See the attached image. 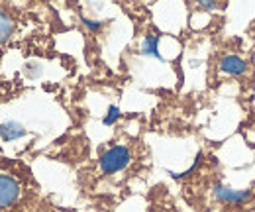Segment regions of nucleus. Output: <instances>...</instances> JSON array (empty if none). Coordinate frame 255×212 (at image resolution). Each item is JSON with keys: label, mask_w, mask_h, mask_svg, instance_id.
I'll use <instances>...</instances> for the list:
<instances>
[{"label": "nucleus", "mask_w": 255, "mask_h": 212, "mask_svg": "<svg viewBox=\"0 0 255 212\" xmlns=\"http://www.w3.org/2000/svg\"><path fill=\"white\" fill-rule=\"evenodd\" d=\"M200 6H202V8H206V10H214V8H216V4H214V2H208V0L200 2Z\"/></svg>", "instance_id": "obj_10"}, {"label": "nucleus", "mask_w": 255, "mask_h": 212, "mask_svg": "<svg viewBox=\"0 0 255 212\" xmlns=\"http://www.w3.org/2000/svg\"><path fill=\"white\" fill-rule=\"evenodd\" d=\"M246 69H248L246 61L242 57H238V55H226L220 61V71L228 73V75H242Z\"/></svg>", "instance_id": "obj_4"}, {"label": "nucleus", "mask_w": 255, "mask_h": 212, "mask_svg": "<svg viewBox=\"0 0 255 212\" xmlns=\"http://www.w3.org/2000/svg\"><path fill=\"white\" fill-rule=\"evenodd\" d=\"M118 118H120V108H118V106H110V108H108V114L104 116V124H106V126H112Z\"/></svg>", "instance_id": "obj_8"}, {"label": "nucleus", "mask_w": 255, "mask_h": 212, "mask_svg": "<svg viewBox=\"0 0 255 212\" xmlns=\"http://www.w3.org/2000/svg\"><path fill=\"white\" fill-rule=\"evenodd\" d=\"M214 195L222 203H242V201L252 197V191H238V189H232V187L216 185L214 187Z\"/></svg>", "instance_id": "obj_3"}, {"label": "nucleus", "mask_w": 255, "mask_h": 212, "mask_svg": "<svg viewBox=\"0 0 255 212\" xmlns=\"http://www.w3.org/2000/svg\"><path fill=\"white\" fill-rule=\"evenodd\" d=\"M12 33V20L6 16V12L0 10V41L6 39Z\"/></svg>", "instance_id": "obj_7"}, {"label": "nucleus", "mask_w": 255, "mask_h": 212, "mask_svg": "<svg viewBox=\"0 0 255 212\" xmlns=\"http://www.w3.org/2000/svg\"><path fill=\"white\" fill-rule=\"evenodd\" d=\"M85 24H87V28H91V30H98V28H100V22H93V20H85Z\"/></svg>", "instance_id": "obj_9"}, {"label": "nucleus", "mask_w": 255, "mask_h": 212, "mask_svg": "<svg viewBox=\"0 0 255 212\" xmlns=\"http://www.w3.org/2000/svg\"><path fill=\"white\" fill-rule=\"evenodd\" d=\"M157 47H159V37H157V35H147V37L143 39L141 53H143V55H151V57H157V59H161Z\"/></svg>", "instance_id": "obj_6"}, {"label": "nucleus", "mask_w": 255, "mask_h": 212, "mask_svg": "<svg viewBox=\"0 0 255 212\" xmlns=\"http://www.w3.org/2000/svg\"><path fill=\"white\" fill-rule=\"evenodd\" d=\"M0 132H2V140H4V142L18 140V138H22V136L26 134L24 126L18 124V122H8V124H4V126L0 128Z\"/></svg>", "instance_id": "obj_5"}, {"label": "nucleus", "mask_w": 255, "mask_h": 212, "mask_svg": "<svg viewBox=\"0 0 255 212\" xmlns=\"http://www.w3.org/2000/svg\"><path fill=\"white\" fill-rule=\"evenodd\" d=\"M129 163V152L124 146H114L102 153L100 157V169L102 173H118Z\"/></svg>", "instance_id": "obj_1"}, {"label": "nucleus", "mask_w": 255, "mask_h": 212, "mask_svg": "<svg viewBox=\"0 0 255 212\" xmlns=\"http://www.w3.org/2000/svg\"><path fill=\"white\" fill-rule=\"evenodd\" d=\"M20 195V187L10 175H0V209L10 207Z\"/></svg>", "instance_id": "obj_2"}]
</instances>
